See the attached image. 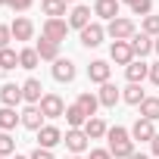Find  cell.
Instances as JSON below:
<instances>
[{
    "label": "cell",
    "instance_id": "8fae6325",
    "mask_svg": "<svg viewBox=\"0 0 159 159\" xmlns=\"http://www.w3.org/2000/svg\"><path fill=\"white\" fill-rule=\"evenodd\" d=\"M10 31H13V41H31L34 38V22L25 19V16H16V22L10 25Z\"/></svg>",
    "mask_w": 159,
    "mask_h": 159
},
{
    "label": "cell",
    "instance_id": "d590c367",
    "mask_svg": "<svg viewBox=\"0 0 159 159\" xmlns=\"http://www.w3.org/2000/svg\"><path fill=\"white\" fill-rule=\"evenodd\" d=\"M34 0H13V13H28Z\"/></svg>",
    "mask_w": 159,
    "mask_h": 159
},
{
    "label": "cell",
    "instance_id": "ee69618b",
    "mask_svg": "<svg viewBox=\"0 0 159 159\" xmlns=\"http://www.w3.org/2000/svg\"><path fill=\"white\" fill-rule=\"evenodd\" d=\"M125 3H128V7H131V3H137V0H125Z\"/></svg>",
    "mask_w": 159,
    "mask_h": 159
},
{
    "label": "cell",
    "instance_id": "484cf974",
    "mask_svg": "<svg viewBox=\"0 0 159 159\" xmlns=\"http://www.w3.org/2000/svg\"><path fill=\"white\" fill-rule=\"evenodd\" d=\"M38 62H41V56H38V50L34 47H22L19 50V69H38Z\"/></svg>",
    "mask_w": 159,
    "mask_h": 159
},
{
    "label": "cell",
    "instance_id": "6da1fadb",
    "mask_svg": "<svg viewBox=\"0 0 159 159\" xmlns=\"http://www.w3.org/2000/svg\"><path fill=\"white\" fill-rule=\"evenodd\" d=\"M106 34H109L112 41H131V38L137 34V25H134V19L119 16V19H112V22L106 25Z\"/></svg>",
    "mask_w": 159,
    "mask_h": 159
},
{
    "label": "cell",
    "instance_id": "52a82bcc",
    "mask_svg": "<svg viewBox=\"0 0 159 159\" xmlns=\"http://www.w3.org/2000/svg\"><path fill=\"white\" fill-rule=\"evenodd\" d=\"M53 78L59 84H69V81H75V62L69 59V56H59L56 62H53Z\"/></svg>",
    "mask_w": 159,
    "mask_h": 159
},
{
    "label": "cell",
    "instance_id": "4fadbf2b",
    "mask_svg": "<svg viewBox=\"0 0 159 159\" xmlns=\"http://www.w3.org/2000/svg\"><path fill=\"white\" fill-rule=\"evenodd\" d=\"M128 44H131V50H134V59H143V56H150V53H153V38H150V34H143V31H140V34H134Z\"/></svg>",
    "mask_w": 159,
    "mask_h": 159
},
{
    "label": "cell",
    "instance_id": "4316f807",
    "mask_svg": "<svg viewBox=\"0 0 159 159\" xmlns=\"http://www.w3.org/2000/svg\"><path fill=\"white\" fill-rule=\"evenodd\" d=\"M66 122H69V128H84L88 116L81 112V106H78V103H72V106H66Z\"/></svg>",
    "mask_w": 159,
    "mask_h": 159
},
{
    "label": "cell",
    "instance_id": "cb8c5ba5",
    "mask_svg": "<svg viewBox=\"0 0 159 159\" xmlns=\"http://www.w3.org/2000/svg\"><path fill=\"white\" fill-rule=\"evenodd\" d=\"M66 0H41V10H44V16L47 19H62L66 16Z\"/></svg>",
    "mask_w": 159,
    "mask_h": 159
},
{
    "label": "cell",
    "instance_id": "e0dca14e",
    "mask_svg": "<svg viewBox=\"0 0 159 159\" xmlns=\"http://www.w3.org/2000/svg\"><path fill=\"white\" fill-rule=\"evenodd\" d=\"M25 97H22V84H3V88H0V103H3V106H19Z\"/></svg>",
    "mask_w": 159,
    "mask_h": 159
},
{
    "label": "cell",
    "instance_id": "9a60e30c",
    "mask_svg": "<svg viewBox=\"0 0 159 159\" xmlns=\"http://www.w3.org/2000/svg\"><path fill=\"white\" fill-rule=\"evenodd\" d=\"M22 125H25L28 131H41V128H44V112H41V106H25V109H22Z\"/></svg>",
    "mask_w": 159,
    "mask_h": 159
},
{
    "label": "cell",
    "instance_id": "f6af8a7d",
    "mask_svg": "<svg viewBox=\"0 0 159 159\" xmlns=\"http://www.w3.org/2000/svg\"><path fill=\"white\" fill-rule=\"evenodd\" d=\"M16 159H31V156H16Z\"/></svg>",
    "mask_w": 159,
    "mask_h": 159
},
{
    "label": "cell",
    "instance_id": "d6a6232c",
    "mask_svg": "<svg viewBox=\"0 0 159 159\" xmlns=\"http://www.w3.org/2000/svg\"><path fill=\"white\" fill-rule=\"evenodd\" d=\"M131 13L134 16H153V0H137V3H131Z\"/></svg>",
    "mask_w": 159,
    "mask_h": 159
},
{
    "label": "cell",
    "instance_id": "b9f144b4",
    "mask_svg": "<svg viewBox=\"0 0 159 159\" xmlns=\"http://www.w3.org/2000/svg\"><path fill=\"white\" fill-rule=\"evenodd\" d=\"M153 50H156V53H159V38H153Z\"/></svg>",
    "mask_w": 159,
    "mask_h": 159
},
{
    "label": "cell",
    "instance_id": "3957f363",
    "mask_svg": "<svg viewBox=\"0 0 159 159\" xmlns=\"http://www.w3.org/2000/svg\"><path fill=\"white\" fill-rule=\"evenodd\" d=\"M62 143H66L75 156H81V153L91 147V137L84 134V128H69V131H66V137H62Z\"/></svg>",
    "mask_w": 159,
    "mask_h": 159
},
{
    "label": "cell",
    "instance_id": "f1b7e54d",
    "mask_svg": "<svg viewBox=\"0 0 159 159\" xmlns=\"http://www.w3.org/2000/svg\"><path fill=\"white\" fill-rule=\"evenodd\" d=\"M140 119H150V122L159 119V97H147L140 103Z\"/></svg>",
    "mask_w": 159,
    "mask_h": 159
},
{
    "label": "cell",
    "instance_id": "9c48e42d",
    "mask_svg": "<svg viewBox=\"0 0 159 159\" xmlns=\"http://www.w3.org/2000/svg\"><path fill=\"white\" fill-rule=\"evenodd\" d=\"M109 75H112V66H109L106 59H94V62L88 66V78H91L94 84H106Z\"/></svg>",
    "mask_w": 159,
    "mask_h": 159
},
{
    "label": "cell",
    "instance_id": "7c38bea8",
    "mask_svg": "<svg viewBox=\"0 0 159 159\" xmlns=\"http://www.w3.org/2000/svg\"><path fill=\"white\" fill-rule=\"evenodd\" d=\"M91 25V7H81V3H75L72 13H69V28H88Z\"/></svg>",
    "mask_w": 159,
    "mask_h": 159
},
{
    "label": "cell",
    "instance_id": "2e32d148",
    "mask_svg": "<svg viewBox=\"0 0 159 159\" xmlns=\"http://www.w3.org/2000/svg\"><path fill=\"white\" fill-rule=\"evenodd\" d=\"M159 131L153 128V122L150 119H137L134 125H131V140H153Z\"/></svg>",
    "mask_w": 159,
    "mask_h": 159
},
{
    "label": "cell",
    "instance_id": "bcb514c9",
    "mask_svg": "<svg viewBox=\"0 0 159 159\" xmlns=\"http://www.w3.org/2000/svg\"><path fill=\"white\" fill-rule=\"evenodd\" d=\"M66 3H75V0H66Z\"/></svg>",
    "mask_w": 159,
    "mask_h": 159
},
{
    "label": "cell",
    "instance_id": "e575fe53",
    "mask_svg": "<svg viewBox=\"0 0 159 159\" xmlns=\"http://www.w3.org/2000/svg\"><path fill=\"white\" fill-rule=\"evenodd\" d=\"M10 41H13L10 25H0V50H7V47H10Z\"/></svg>",
    "mask_w": 159,
    "mask_h": 159
},
{
    "label": "cell",
    "instance_id": "30bf717a",
    "mask_svg": "<svg viewBox=\"0 0 159 159\" xmlns=\"http://www.w3.org/2000/svg\"><path fill=\"white\" fill-rule=\"evenodd\" d=\"M125 78H128V84H143L150 78V66L143 59H134L131 66H125Z\"/></svg>",
    "mask_w": 159,
    "mask_h": 159
},
{
    "label": "cell",
    "instance_id": "60d3db41",
    "mask_svg": "<svg viewBox=\"0 0 159 159\" xmlns=\"http://www.w3.org/2000/svg\"><path fill=\"white\" fill-rule=\"evenodd\" d=\"M131 159H150V156H147V153H134Z\"/></svg>",
    "mask_w": 159,
    "mask_h": 159
},
{
    "label": "cell",
    "instance_id": "d4e9b609",
    "mask_svg": "<svg viewBox=\"0 0 159 159\" xmlns=\"http://www.w3.org/2000/svg\"><path fill=\"white\" fill-rule=\"evenodd\" d=\"M109 153H112V159H131L137 150H134V140H119V143H109L106 147Z\"/></svg>",
    "mask_w": 159,
    "mask_h": 159
},
{
    "label": "cell",
    "instance_id": "7402d4cb",
    "mask_svg": "<svg viewBox=\"0 0 159 159\" xmlns=\"http://www.w3.org/2000/svg\"><path fill=\"white\" fill-rule=\"evenodd\" d=\"M22 97H25L31 106H38V103H41V97H44V88H41V81H38V78H28V81L22 84Z\"/></svg>",
    "mask_w": 159,
    "mask_h": 159
},
{
    "label": "cell",
    "instance_id": "8992f818",
    "mask_svg": "<svg viewBox=\"0 0 159 159\" xmlns=\"http://www.w3.org/2000/svg\"><path fill=\"white\" fill-rule=\"evenodd\" d=\"M103 38H106V28L100 25V22H91L88 28H81V47H100L103 44Z\"/></svg>",
    "mask_w": 159,
    "mask_h": 159
},
{
    "label": "cell",
    "instance_id": "ab89813d",
    "mask_svg": "<svg viewBox=\"0 0 159 159\" xmlns=\"http://www.w3.org/2000/svg\"><path fill=\"white\" fill-rule=\"evenodd\" d=\"M150 150H153V153H156V156H159V134H156V137H153V140H150Z\"/></svg>",
    "mask_w": 159,
    "mask_h": 159
},
{
    "label": "cell",
    "instance_id": "83f0119b",
    "mask_svg": "<svg viewBox=\"0 0 159 159\" xmlns=\"http://www.w3.org/2000/svg\"><path fill=\"white\" fill-rule=\"evenodd\" d=\"M122 100H125V103H131V106H140V103L147 100V94H143V88H140V84H128V88L122 91Z\"/></svg>",
    "mask_w": 159,
    "mask_h": 159
},
{
    "label": "cell",
    "instance_id": "277c9868",
    "mask_svg": "<svg viewBox=\"0 0 159 159\" xmlns=\"http://www.w3.org/2000/svg\"><path fill=\"white\" fill-rule=\"evenodd\" d=\"M38 106H41L44 119H59V116H66V103H62L59 94H44Z\"/></svg>",
    "mask_w": 159,
    "mask_h": 159
},
{
    "label": "cell",
    "instance_id": "836d02e7",
    "mask_svg": "<svg viewBox=\"0 0 159 159\" xmlns=\"http://www.w3.org/2000/svg\"><path fill=\"white\" fill-rule=\"evenodd\" d=\"M140 31H143V34H150V38H159V16H147Z\"/></svg>",
    "mask_w": 159,
    "mask_h": 159
},
{
    "label": "cell",
    "instance_id": "ac0fdd59",
    "mask_svg": "<svg viewBox=\"0 0 159 159\" xmlns=\"http://www.w3.org/2000/svg\"><path fill=\"white\" fill-rule=\"evenodd\" d=\"M94 16L100 19H119V0H94Z\"/></svg>",
    "mask_w": 159,
    "mask_h": 159
},
{
    "label": "cell",
    "instance_id": "c3c4849f",
    "mask_svg": "<svg viewBox=\"0 0 159 159\" xmlns=\"http://www.w3.org/2000/svg\"><path fill=\"white\" fill-rule=\"evenodd\" d=\"M0 159H10V156H0Z\"/></svg>",
    "mask_w": 159,
    "mask_h": 159
},
{
    "label": "cell",
    "instance_id": "d6986e66",
    "mask_svg": "<svg viewBox=\"0 0 159 159\" xmlns=\"http://www.w3.org/2000/svg\"><path fill=\"white\" fill-rule=\"evenodd\" d=\"M34 50H38V56L47 59V62H56V59H59V44H53L50 38H41V41L34 44Z\"/></svg>",
    "mask_w": 159,
    "mask_h": 159
},
{
    "label": "cell",
    "instance_id": "5bb4252c",
    "mask_svg": "<svg viewBox=\"0 0 159 159\" xmlns=\"http://www.w3.org/2000/svg\"><path fill=\"white\" fill-rule=\"evenodd\" d=\"M97 97H100V106H106V109H112L119 100H122V91L112 84V81H106V84H100V91H97Z\"/></svg>",
    "mask_w": 159,
    "mask_h": 159
},
{
    "label": "cell",
    "instance_id": "5b68a950",
    "mask_svg": "<svg viewBox=\"0 0 159 159\" xmlns=\"http://www.w3.org/2000/svg\"><path fill=\"white\" fill-rule=\"evenodd\" d=\"M109 59H112L116 66H131V62H134V50H131V44H128V41H112V47H109Z\"/></svg>",
    "mask_w": 159,
    "mask_h": 159
},
{
    "label": "cell",
    "instance_id": "ba28073f",
    "mask_svg": "<svg viewBox=\"0 0 159 159\" xmlns=\"http://www.w3.org/2000/svg\"><path fill=\"white\" fill-rule=\"evenodd\" d=\"M56 143H62V131H59L56 125H44V128L38 131V147H41V150H53Z\"/></svg>",
    "mask_w": 159,
    "mask_h": 159
},
{
    "label": "cell",
    "instance_id": "44dd1931",
    "mask_svg": "<svg viewBox=\"0 0 159 159\" xmlns=\"http://www.w3.org/2000/svg\"><path fill=\"white\" fill-rule=\"evenodd\" d=\"M75 103L81 106V112H84L88 119H94V116H97V109H100V97H97V94H88V91H84V94H78V100H75Z\"/></svg>",
    "mask_w": 159,
    "mask_h": 159
},
{
    "label": "cell",
    "instance_id": "7bdbcfd3",
    "mask_svg": "<svg viewBox=\"0 0 159 159\" xmlns=\"http://www.w3.org/2000/svg\"><path fill=\"white\" fill-rule=\"evenodd\" d=\"M0 3H7V7H13V0H0Z\"/></svg>",
    "mask_w": 159,
    "mask_h": 159
},
{
    "label": "cell",
    "instance_id": "8d00e7d4",
    "mask_svg": "<svg viewBox=\"0 0 159 159\" xmlns=\"http://www.w3.org/2000/svg\"><path fill=\"white\" fill-rule=\"evenodd\" d=\"M88 159H112V153H109V150H91Z\"/></svg>",
    "mask_w": 159,
    "mask_h": 159
},
{
    "label": "cell",
    "instance_id": "1f68e13d",
    "mask_svg": "<svg viewBox=\"0 0 159 159\" xmlns=\"http://www.w3.org/2000/svg\"><path fill=\"white\" fill-rule=\"evenodd\" d=\"M16 150V140L10 137V131H0V156H13Z\"/></svg>",
    "mask_w": 159,
    "mask_h": 159
},
{
    "label": "cell",
    "instance_id": "ffe728a7",
    "mask_svg": "<svg viewBox=\"0 0 159 159\" xmlns=\"http://www.w3.org/2000/svg\"><path fill=\"white\" fill-rule=\"evenodd\" d=\"M16 125H22V112H16L13 106H0V131H13Z\"/></svg>",
    "mask_w": 159,
    "mask_h": 159
},
{
    "label": "cell",
    "instance_id": "f35d334b",
    "mask_svg": "<svg viewBox=\"0 0 159 159\" xmlns=\"http://www.w3.org/2000/svg\"><path fill=\"white\" fill-rule=\"evenodd\" d=\"M150 81L159 88V62H153V66H150Z\"/></svg>",
    "mask_w": 159,
    "mask_h": 159
},
{
    "label": "cell",
    "instance_id": "4dcf8cb0",
    "mask_svg": "<svg viewBox=\"0 0 159 159\" xmlns=\"http://www.w3.org/2000/svg\"><path fill=\"white\" fill-rule=\"evenodd\" d=\"M106 140H109V143L131 140V131H128V128H122V125H116V128H109V131H106Z\"/></svg>",
    "mask_w": 159,
    "mask_h": 159
},
{
    "label": "cell",
    "instance_id": "74e56055",
    "mask_svg": "<svg viewBox=\"0 0 159 159\" xmlns=\"http://www.w3.org/2000/svg\"><path fill=\"white\" fill-rule=\"evenodd\" d=\"M31 159H56V156H53L50 150H41V147H38V150L31 153Z\"/></svg>",
    "mask_w": 159,
    "mask_h": 159
},
{
    "label": "cell",
    "instance_id": "603a6c76",
    "mask_svg": "<svg viewBox=\"0 0 159 159\" xmlns=\"http://www.w3.org/2000/svg\"><path fill=\"white\" fill-rule=\"evenodd\" d=\"M106 131H109V128H106V122H103L100 116H94V119H88V122H84V134H88L91 140H100V137H106Z\"/></svg>",
    "mask_w": 159,
    "mask_h": 159
},
{
    "label": "cell",
    "instance_id": "f546056e",
    "mask_svg": "<svg viewBox=\"0 0 159 159\" xmlns=\"http://www.w3.org/2000/svg\"><path fill=\"white\" fill-rule=\"evenodd\" d=\"M0 69H3V72H13V69H19V53H16L13 47L0 50Z\"/></svg>",
    "mask_w": 159,
    "mask_h": 159
},
{
    "label": "cell",
    "instance_id": "7dc6e473",
    "mask_svg": "<svg viewBox=\"0 0 159 159\" xmlns=\"http://www.w3.org/2000/svg\"><path fill=\"white\" fill-rule=\"evenodd\" d=\"M72 159H81V156H72Z\"/></svg>",
    "mask_w": 159,
    "mask_h": 159
},
{
    "label": "cell",
    "instance_id": "7a4b0ae2",
    "mask_svg": "<svg viewBox=\"0 0 159 159\" xmlns=\"http://www.w3.org/2000/svg\"><path fill=\"white\" fill-rule=\"evenodd\" d=\"M69 34V19H47L41 28V38H50L53 44H62Z\"/></svg>",
    "mask_w": 159,
    "mask_h": 159
}]
</instances>
